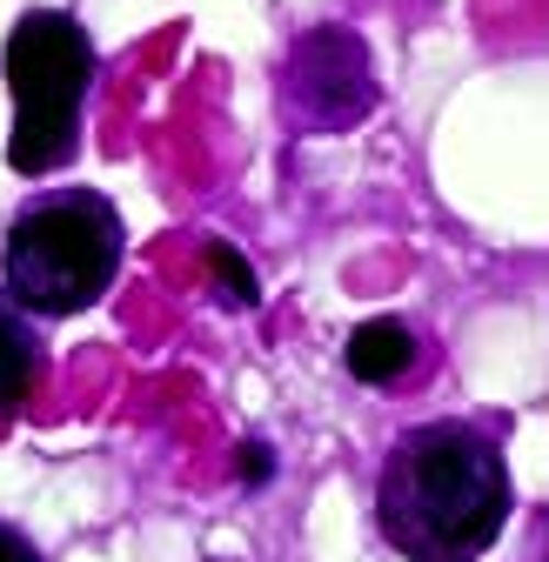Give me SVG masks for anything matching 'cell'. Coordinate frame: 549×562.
I'll return each mask as SVG.
<instances>
[{
  "mask_svg": "<svg viewBox=\"0 0 549 562\" xmlns=\"http://www.w3.org/2000/svg\"><path fill=\"white\" fill-rule=\"evenodd\" d=\"M242 475H248V482H268V475H274L268 442H242Z\"/></svg>",
  "mask_w": 549,
  "mask_h": 562,
  "instance_id": "9",
  "label": "cell"
},
{
  "mask_svg": "<svg viewBox=\"0 0 549 562\" xmlns=\"http://www.w3.org/2000/svg\"><path fill=\"white\" fill-rule=\"evenodd\" d=\"M509 509V456L483 422H416L382 456L376 529L402 562H483Z\"/></svg>",
  "mask_w": 549,
  "mask_h": 562,
  "instance_id": "1",
  "label": "cell"
},
{
  "mask_svg": "<svg viewBox=\"0 0 549 562\" xmlns=\"http://www.w3.org/2000/svg\"><path fill=\"white\" fill-rule=\"evenodd\" d=\"M289 108L335 134V127H349L376 108V67H369V47L362 34L349 27H309L289 54Z\"/></svg>",
  "mask_w": 549,
  "mask_h": 562,
  "instance_id": "4",
  "label": "cell"
},
{
  "mask_svg": "<svg viewBox=\"0 0 549 562\" xmlns=\"http://www.w3.org/2000/svg\"><path fill=\"white\" fill-rule=\"evenodd\" d=\"M41 322L34 315H21L8 295H0V415H14L27 395H34V382H41Z\"/></svg>",
  "mask_w": 549,
  "mask_h": 562,
  "instance_id": "6",
  "label": "cell"
},
{
  "mask_svg": "<svg viewBox=\"0 0 549 562\" xmlns=\"http://www.w3.org/2000/svg\"><path fill=\"white\" fill-rule=\"evenodd\" d=\"M0 562H47V555L27 542V529H14L8 516H0Z\"/></svg>",
  "mask_w": 549,
  "mask_h": 562,
  "instance_id": "8",
  "label": "cell"
},
{
  "mask_svg": "<svg viewBox=\"0 0 549 562\" xmlns=\"http://www.w3.org/2000/svg\"><path fill=\"white\" fill-rule=\"evenodd\" d=\"M341 362H349L356 382L389 389V382H402L408 369H416V328L395 322V315H376V322L349 328V348H341Z\"/></svg>",
  "mask_w": 549,
  "mask_h": 562,
  "instance_id": "5",
  "label": "cell"
},
{
  "mask_svg": "<svg viewBox=\"0 0 549 562\" xmlns=\"http://www.w3.org/2000/svg\"><path fill=\"white\" fill-rule=\"evenodd\" d=\"M121 255L127 228L101 188H47L8 222V241H0L8 289L0 295L34 322H67L114 289Z\"/></svg>",
  "mask_w": 549,
  "mask_h": 562,
  "instance_id": "2",
  "label": "cell"
},
{
  "mask_svg": "<svg viewBox=\"0 0 549 562\" xmlns=\"http://www.w3.org/2000/svg\"><path fill=\"white\" fill-rule=\"evenodd\" d=\"M209 268H215V281H222V302H235V308L255 302V268H248L228 241H209Z\"/></svg>",
  "mask_w": 549,
  "mask_h": 562,
  "instance_id": "7",
  "label": "cell"
},
{
  "mask_svg": "<svg viewBox=\"0 0 549 562\" xmlns=\"http://www.w3.org/2000/svg\"><path fill=\"white\" fill-rule=\"evenodd\" d=\"M8 67V168L14 175H54L81 155V114L94 94V41L67 8H27L0 47Z\"/></svg>",
  "mask_w": 549,
  "mask_h": 562,
  "instance_id": "3",
  "label": "cell"
}]
</instances>
